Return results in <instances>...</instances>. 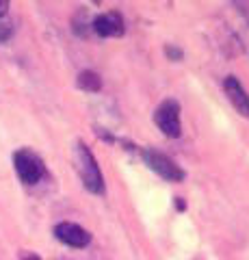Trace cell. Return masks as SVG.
I'll return each instance as SVG.
<instances>
[{
	"instance_id": "obj_1",
	"label": "cell",
	"mask_w": 249,
	"mask_h": 260,
	"mask_svg": "<svg viewBox=\"0 0 249 260\" xmlns=\"http://www.w3.org/2000/svg\"><path fill=\"white\" fill-rule=\"evenodd\" d=\"M74 160H76V169H78V176L83 180L85 189L93 193V195H102L106 191V184H104V176H102V169L95 160L93 152L89 150V145L83 143V141H76V148H74Z\"/></svg>"
},
{
	"instance_id": "obj_2",
	"label": "cell",
	"mask_w": 249,
	"mask_h": 260,
	"mask_svg": "<svg viewBox=\"0 0 249 260\" xmlns=\"http://www.w3.org/2000/svg\"><path fill=\"white\" fill-rule=\"evenodd\" d=\"M13 167L24 184H37L46 176V165L42 156L28 148H22L13 154Z\"/></svg>"
},
{
	"instance_id": "obj_3",
	"label": "cell",
	"mask_w": 249,
	"mask_h": 260,
	"mask_svg": "<svg viewBox=\"0 0 249 260\" xmlns=\"http://www.w3.org/2000/svg\"><path fill=\"white\" fill-rule=\"evenodd\" d=\"M141 156L146 160V165L154 174H158L163 180H167V182H182L184 180V169L171 156H167V154L158 152L154 148H146L141 152Z\"/></svg>"
},
{
	"instance_id": "obj_4",
	"label": "cell",
	"mask_w": 249,
	"mask_h": 260,
	"mask_svg": "<svg viewBox=\"0 0 249 260\" xmlns=\"http://www.w3.org/2000/svg\"><path fill=\"white\" fill-rule=\"evenodd\" d=\"M154 121L158 130L167 137H180L182 133V121H180V104L175 100H165L154 113Z\"/></svg>"
},
{
	"instance_id": "obj_5",
	"label": "cell",
	"mask_w": 249,
	"mask_h": 260,
	"mask_svg": "<svg viewBox=\"0 0 249 260\" xmlns=\"http://www.w3.org/2000/svg\"><path fill=\"white\" fill-rule=\"evenodd\" d=\"M54 237H57V241H61L63 245H69L76 249H83L91 243L89 230H85V228L78 223H69V221L54 225Z\"/></svg>"
},
{
	"instance_id": "obj_6",
	"label": "cell",
	"mask_w": 249,
	"mask_h": 260,
	"mask_svg": "<svg viewBox=\"0 0 249 260\" xmlns=\"http://www.w3.org/2000/svg\"><path fill=\"white\" fill-rule=\"evenodd\" d=\"M91 28L98 37H122L126 30V22L122 18V13L109 11V13L98 15V18L91 22Z\"/></svg>"
},
{
	"instance_id": "obj_7",
	"label": "cell",
	"mask_w": 249,
	"mask_h": 260,
	"mask_svg": "<svg viewBox=\"0 0 249 260\" xmlns=\"http://www.w3.org/2000/svg\"><path fill=\"white\" fill-rule=\"evenodd\" d=\"M223 91H226L228 100L232 102V107L243 117H249V93L245 91V87L240 85V80L236 76H228L223 80Z\"/></svg>"
},
{
	"instance_id": "obj_8",
	"label": "cell",
	"mask_w": 249,
	"mask_h": 260,
	"mask_svg": "<svg viewBox=\"0 0 249 260\" xmlns=\"http://www.w3.org/2000/svg\"><path fill=\"white\" fill-rule=\"evenodd\" d=\"M76 85H78L80 89H83V91L98 93L100 89H102V78H100V74H95V72L85 70V72H80V74H78Z\"/></svg>"
},
{
	"instance_id": "obj_9",
	"label": "cell",
	"mask_w": 249,
	"mask_h": 260,
	"mask_svg": "<svg viewBox=\"0 0 249 260\" xmlns=\"http://www.w3.org/2000/svg\"><path fill=\"white\" fill-rule=\"evenodd\" d=\"M11 35H13V26H11V24H0V44L9 42Z\"/></svg>"
},
{
	"instance_id": "obj_10",
	"label": "cell",
	"mask_w": 249,
	"mask_h": 260,
	"mask_svg": "<svg viewBox=\"0 0 249 260\" xmlns=\"http://www.w3.org/2000/svg\"><path fill=\"white\" fill-rule=\"evenodd\" d=\"M165 52L169 54L173 61H180V59H182V52L178 50V48H173V46H167V48H165Z\"/></svg>"
},
{
	"instance_id": "obj_11",
	"label": "cell",
	"mask_w": 249,
	"mask_h": 260,
	"mask_svg": "<svg viewBox=\"0 0 249 260\" xmlns=\"http://www.w3.org/2000/svg\"><path fill=\"white\" fill-rule=\"evenodd\" d=\"M20 260H42L37 254H33V251H24V254L20 256Z\"/></svg>"
},
{
	"instance_id": "obj_12",
	"label": "cell",
	"mask_w": 249,
	"mask_h": 260,
	"mask_svg": "<svg viewBox=\"0 0 249 260\" xmlns=\"http://www.w3.org/2000/svg\"><path fill=\"white\" fill-rule=\"evenodd\" d=\"M7 11H9V0H0V18L7 15Z\"/></svg>"
}]
</instances>
